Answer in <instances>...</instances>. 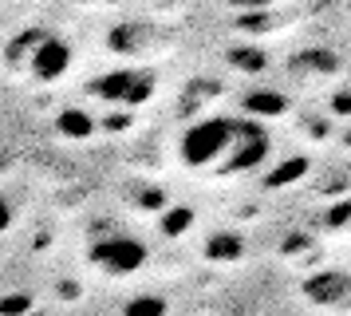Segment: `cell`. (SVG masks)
<instances>
[{
    "label": "cell",
    "mask_w": 351,
    "mask_h": 316,
    "mask_svg": "<svg viewBox=\"0 0 351 316\" xmlns=\"http://www.w3.org/2000/svg\"><path fill=\"white\" fill-rule=\"evenodd\" d=\"M4 60H8L12 71H20L32 83H56L71 67V44L51 28H24L20 36L8 40Z\"/></svg>",
    "instance_id": "6da1fadb"
},
{
    "label": "cell",
    "mask_w": 351,
    "mask_h": 316,
    "mask_svg": "<svg viewBox=\"0 0 351 316\" xmlns=\"http://www.w3.org/2000/svg\"><path fill=\"white\" fill-rule=\"evenodd\" d=\"M241 119H206L186 131L182 139V162L193 170H221L233 142H237Z\"/></svg>",
    "instance_id": "7a4b0ae2"
},
{
    "label": "cell",
    "mask_w": 351,
    "mask_h": 316,
    "mask_svg": "<svg viewBox=\"0 0 351 316\" xmlns=\"http://www.w3.org/2000/svg\"><path fill=\"white\" fill-rule=\"evenodd\" d=\"M154 91H158V79L150 67H114L91 83V95L107 99V103H130V107L146 103Z\"/></svg>",
    "instance_id": "3957f363"
},
{
    "label": "cell",
    "mask_w": 351,
    "mask_h": 316,
    "mask_svg": "<svg viewBox=\"0 0 351 316\" xmlns=\"http://www.w3.org/2000/svg\"><path fill=\"white\" fill-rule=\"evenodd\" d=\"M91 265L99 273H107V277H134L146 265V245L138 237H127V234L99 237L91 245Z\"/></svg>",
    "instance_id": "277c9868"
},
{
    "label": "cell",
    "mask_w": 351,
    "mask_h": 316,
    "mask_svg": "<svg viewBox=\"0 0 351 316\" xmlns=\"http://www.w3.org/2000/svg\"><path fill=\"white\" fill-rule=\"evenodd\" d=\"M304 297L328 313H351V273H319L304 284Z\"/></svg>",
    "instance_id": "5b68a950"
},
{
    "label": "cell",
    "mask_w": 351,
    "mask_h": 316,
    "mask_svg": "<svg viewBox=\"0 0 351 316\" xmlns=\"http://www.w3.org/2000/svg\"><path fill=\"white\" fill-rule=\"evenodd\" d=\"M229 8H241V12H256V8H272V4H280V0H225Z\"/></svg>",
    "instance_id": "8992f818"
},
{
    "label": "cell",
    "mask_w": 351,
    "mask_h": 316,
    "mask_svg": "<svg viewBox=\"0 0 351 316\" xmlns=\"http://www.w3.org/2000/svg\"><path fill=\"white\" fill-rule=\"evenodd\" d=\"M8 225H12V205H8L4 198H0V234H4Z\"/></svg>",
    "instance_id": "52a82bcc"
}]
</instances>
